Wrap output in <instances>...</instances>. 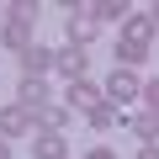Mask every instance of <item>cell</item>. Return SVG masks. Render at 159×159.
Instances as JSON below:
<instances>
[{"instance_id":"19","label":"cell","mask_w":159,"mask_h":159,"mask_svg":"<svg viewBox=\"0 0 159 159\" xmlns=\"http://www.w3.org/2000/svg\"><path fill=\"white\" fill-rule=\"evenodd\" d=\"M0 32H6V11H0Z\"/></svg>"},{"instance_id":"5","label":"cell","mask_w":159,"mask_h":159,"mask_svg":"<svg viewBox=\"0 0 159 159\" xmlns=\"http://www.w3.org/2000/svg\"><path fill=\"white\" fill-rule=\"evenodd\" d=\"M21 106H48V80L43 74H21Z\"/></svg>"},{"instance_id":"8","label":"cell","mask_w":159,"mask_h":159,"mask_svg":"<svg viewBox=\"0 0 159 159\" xmlns=\"http://www.w3.org/2000/svg\"><path fill=\"white\" fill-rule=\"evenodd\" d=\"M21 69H27V74H43V69H53V53H48V48H27V53H21Z\"/></svg>"},{"instance_id":"9","label":"cell","mask_w":159,"mask_h":159,"mask_svg":"<svg viewBox=\"0 0 159 159\" xmlns=\"http://www.w3.org/2000/svg\"><path fill=\"white\" fill-rule=\"evenodd\" d=\"M37 159H64V138L58 133H43L37 138Z\"/></svg>"},{"instance_id":"14","label":"cell","mask_w":159,"mask_h":159,"mask_svg":"<svg viewBox=\"0 0 159 159\" xmlns=\"http://www.w3.org/2000/svg\"><path fill=\"white\" fill-rule=\"evenodd\" d=\"M111 122H117V106H111V101H106V106H101V111H96V117H90V127H96V133H106V127H111Z\"/></svg>"},{"instance_id":"2","label":"cell","mask_w":159,"mask_h":159,"mask_svg":"<svg viewBox=\"0 0 159 159\" xmlns=\"http://www.w3.org/2000/svg\"><path fill=\"white\" fill-rule=\"evenodd\" d=\"M32 117H37V111H32V106H21V101H16V106H6V111H0V138L27 133V127H32Z\"/></svg>"},{"instance_id":"7","label":"cell","mask_w":159,"mask_h":159,"mask_svg":"<svg viewBox=\"0 0 159 159\" xmlns=\"http://www.w3.org/2000/svg\"><path fill=\"white\" fill-rule=\"evenodd\" d=\"M106 96H111V101H133V96H138V80H133V74H111V80H106Z\"/></svg>"},{"instance_id":"11","label":"cell","mask_w":159,"mask_h":159,"mask_svg":"<svg viewBox=\"0 0 159 159\" xmlns=\"http://www.w3.org/2000/svg\"><path fill=\"white\" fill-rule=\"evenodd\" d=\"M148 32H154V16H133L127 21V37L133 43H148Z\"/></svg>"},{"instance_id":"13","label":"cell","mask_w":159,"mask_h":159,"mask_svg":"<svg viewBox=\"0 0 159 159\" xmlns=\"http://www.w3.org/2000/svg\"><path fill=\"white\" fill-rule=\"evenodd\" d=\"M133 133H138L143 143H154V138H159V117H133Z\"/></svg>"},{"instance_id":"18","label":"cell","mask_w":159,"mask_h":159,"mask_svg":"<svg viewBox=\"0 0 159 159\" xmlns=\"http://www.w3.org/2000/svg\"><path fill=\"white\" fill-rule=\"evenodd\" d=\"M0 159H11V148H6V138H0Z\"/></svg>"},{"instance_id":"16","label":"cell","mask_w":159,"mask_h":159,"mask_svg":"<svg viewBox=\"0 0 159 159\" xmlns=\"http://www.w3.org/2000/svg\"><path fill=\"white\" fill-rule=\"evenodd\" d=\"M85 159H117V154H111V148H90Z\"/></svg>"},{"instance_id":"20","label":"cell","mask_w":159,"mask_h":159,"mask_svg":"<svg viewBox=\"0 0 159 159\" xmlns=\"http://www.w3.org/2000/svg\"><path fill=\"white\" fill-rule=\"evenodd\" d=\"M154 21H159V6H154Z\"/></svg>"},{"instance_id":"10","label":"cell","mask_w":159,"mask_h":159,"mask_svg":"<svg viewBox=\"0 0 159 159\" xmlns=\"http://www.w3.org/2000/svg\"><path fill=\"white\" fill-rule=\"evenodd\" d=\"M37 122H43L48 133H58V127L69 122V111H64V106H43V111H37Z\"/></svg>"},{"instance_id":"4","label":"cell","mask_w":159,"mask_h":159,"mask_svg":"<svg viewBox=\"0 0 159 159\" xmlns=\"http://www.w3.org/2000/svg\"><path fill=\"white\" fill-rule=\"evenodd\" d=\"M90 37H96V6H90V11H80V16L69 11V43H80V48H85Z\"/></svg>"},{"instance_id":"6","label":"cell","mask_w":159,"mask_h":159,"mask_svg":"<svg viewBox=\"0 0 159 159\" xmlns=\"http://www.w3.org/2000/svg\"><path fill=\"white\" fill-rule=\"evenodd\" d=\"M0 37H6V48H16V53H27V48H32V21H21V16H11V21H6V32H0Z\"/></svg>"},{"instance_id":"1","label":"cell","mask_w":159,"mask_h":159,"mask_svg":"<svg viewBox=\"0 0 159 159\" xmlns=\"http://www.w3.org/2000/svg\"><path fill=\"white\" fill-rule=\"evenodd\" d=\"M53 69H58V74H69V80H80V74L90 69V58H85V48H80V43H69V48H58V53H53Z\"/></svg>"},{"instance_id":"3","label":"cell","mask_w":159,"mask_h":159,"mask_svg":"<svg viewBox=\"0 0 159 159\" xmlns=\"http://www.w3.org/2000/svg\"><path fill=\"white\" fill-rule=\"evenodd\" d=\"M69 106H80V111H85V117H96L106 101L96 96V85H85V80H69Z\"/></svg>"},{"instance_id":"12","label":"cell","mask_w":159,"mask_h":159,"mask_svg":"<svg viewBox=\"0 0 159 159\" xmlns=\"http://www.w3.org/2000/svg\"><path fill=\"white\" fill-rule=\"evenodd\" d=\"M117 53H122L127 64H143V53H148V43H133V37H122V43H117Z\"/></svg>"},{"instance_id":"17","label":"cell","mask_w":159,"mask_h":159,"mask_svg":"<svg viewBox=\"0 0 159 159\" xmlns=\"http://www.w3.org/2000/svg\"><path fill=\"white\" fill-rule=\"evenodd\" d=\"M138 159H159V148H154V143H148V148H143V154H138Z\"/></svg>"},{"instance_id":"15","label":"cell","mask_w":159,"mask_h":159,"mask_svg":"<svg viewBox=\"0 0 159 159\" xmlns=\"http://www.w3.org/2000/svg\"><path fill=\"white\" fill-rule=\"evenodd\" d=\"M143 101H148V111L159 117V80H154V85H143Z\"/></svg>"}]
</instances>
